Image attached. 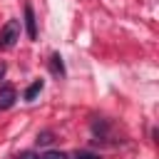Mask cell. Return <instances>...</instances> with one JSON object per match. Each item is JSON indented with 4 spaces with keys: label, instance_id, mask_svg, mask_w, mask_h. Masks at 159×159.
I'll use <instances>...</instances> for the list:
<instances>
[{
    "label": "cell",
    "instance_id": "obj_1",
    "mask_svg": "<svg viewBox=\"0 0 159 159\" xmlns=\"http://www.w3.org/2000/svg\"><path fill=\"white\" fill-rule=\"evenodd\" d=\"M20 20H7L0 30V50H10L17 40H20Z\"/></svg>",
    "mask_w": 159,
    "mask_h": 159
},
{
    "label": "cell",
    "instance_id": "obj_2",
    "mask_svg": "<svg viewBox=\"0 0 159 159\" xmlns=\"http://www.w3.org/2000/svg\"><path fill=\"white\" fill-rule=\"evenodd\" d=\"M15 99H17V92L10 87V84H5V87H0V112H5V109H10L12 104H15Z\"/></svg>",
    "mask_w": 159,
    "mask_h": 159
},
{
    "label": "cell",
    "instance_id": "obj_3",
    "mask_svg": "<svg viewBox=\"0 0 159 159\" xmlns=\"http://www.w3.org/2000/svg\"><path fill=\"white\" fill-rule=\"evenodd\" d=\"M25 27H27V37L37 40V22H35V12L30 5H25Z\"/></svg>",
    "mask_w": 159,
    "mask_h": 159
},
{
    "label": "cell",
    "instance_id": "obj_4",
    "mask_svg": "<svg viewBox=\"0 0 159 159\" xmlns=\"http://www.w3.org/2000/svg\"><path fill=\"white\" fill-rule=\"evenodd\" d=\"M50 72H52L57 80H62V77H65V65H62V57H60L57 52L50 57Z\"/></svg>",
    "mask_w": 159,
    "mask_h": 159
},
{
    "label": "cell",
    "instance_id": "obj_5",
    "mask_svg": "<svg viewBox=\"0 0 159 159\" xmlns=\"http://www.w3.org/2000/svg\"><path fill=\"white\" fill-rule=\"evenodd\" d=\"M42 87H45V82H42V80H35V82L25 89V94H22V97H25V102H35V97L42 92Z\"/></svg>",
    "mask_w": 159,
    "mask_h": 159
},
{
    "label": "cell",
    "instance_id": "obj_6",
    "mask_svg": "<svg viewBox=\"0 0 159 159\" xmlns=\"http://www.w3.org/2000/svg\"><path fill=\"white\" fill-rule=\"evenodd\" d=\"M40 159H67V154H65V152H55V149H50V152H45Z\"/></svg>",
    "mask_w": 159,
    "mask_h": 159
},
{
    "label": "cell",
    "instance_id": "obj_7",
    "mask_svg": "<svg viewBox=\"0 0 159 159\" xmlns=\"http://www.w3.org/2000/svg\"><path fill=\"white\" fill-rule=\"evenodd\" d=\"M50 142H52V134L50 132H40L37 134V144H50Z\"/></svg>",
    "mask_w": 159,
    "mask_h": 159
},
{
    "label": "cell",
    "instance_id": "obj_8",
    "mask_svg": "<svg viewBox=\"0 0 159 159\" xmlns=\"http://www.w3.org/2000/svg\"><path fill=\"white\" fill-rule=\"evenodd\" d=\"M75 159H99V157H97V154H92V152H80Z\"/></svg>",
    "mask_w": 159,
    "mask_h": 159
},
{
    "label": "cell",
    "instance_id": "obj_9",
    "mask_svg": "<svg viewBox=\"0 0 159 159\" xmlns=\"http://www.w3.org/2000/svg\"><path fill=\"white\" fill-rule=\"evenodd\" d=\"M17 159H40V157H37L35 152H22V154H20Z\"/></svg>",
    "mask_w": 159,
    "mask_h": 159
},
{
    "label": "cell",
    "instance_id": "obj_10",
    "mask_svg": "<svg viewBox=\"0 0 159 159\" xmlns=\"http://www.w3.org/2000/svg\"><path fill=\"white\" fill-rule=\"evenodd\" d=\"M5 70H7V67H5V62H0V80H2V75H5Z\"/></svg>",
    "mask_w": 159,
    "mask_h": 159
}]
</instances>
